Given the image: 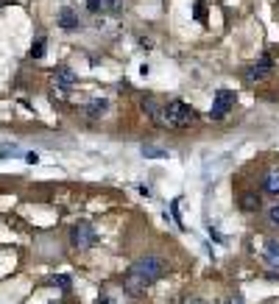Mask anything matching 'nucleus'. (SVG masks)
<instances>
[{
	"label": "nucleus",
	"instance_id": "obj_1",
	"mask_svg": "<svg viewBox=\"0 0 279 304\" xmlns=\"http://www.w3.org/2000/svg\"><path fill=\"white\" fill-rule=\"evenodd\" d=\"M162 276H165V260L157 257V254H148V257H140L126 271V276H123V290L137 299V296H142L154 282H159Z\"/></svg>",
	"mask_w": 279,
	"mask_h": 304
},
{
	"label": "nucleus",
	"instance_id": "obj_2",
	"mask_svg": "<svg viewBox=\"0 0 279 304\" xmlns=\"http://www.w3.org/2000/svg\"><path fill=\"white\" fill-rule=\"evenodd\" d=\"M190 120H195V109L187 106L185 100H170V104L159 106V115H157V123L168 129H179V126H187Z\"/></svg>",
	"mask_w": 279,
	"mask_h": 304
},
{
	"label": "nucleus",
	"instance_id": "obj_3",
	"mask_svg": "<svg viewBox=\"0 0 279 304\" xmlns=\"http://www.w3.org/2000/svg\"><path fill=\"white\" fill-rule=\"evenodd\" d=\"M95 240H98V235H95L92 223H87V220H79V223L70 229V243H73V248H90V246H95Z\"/></svg>",
	"mask_w": 279,
	"mask_h": 304
},
{
	"label": "nucleus",
	"instance_id": "obj_4",
	"mask_svg": "<svg viewBox=\"0 0 279 304\" xmlns=\"http://www.w3.org/2000/svg\"><path fill=\"white\" fill-rule=\"evenodd\" d=\"M235 100H237V95L232 92V89H218V92H215V100H212L210 117H212V120H223V117L232 112Z\"/></svg>",
	"mask_w": 279,
	"mask_h": 304
},
{
	"label": "nucleus",
	"instance_id": "obj_5",
	"mask_svg": "<svg viewBox=\"0 0 279 304\" xmlns=\"http://www.w3.org/2000/svg\"><path fill=\"white\" fill-rule=\"evenodd\" d=\"M271 70H274V62H271V59H260L257 64H251V67L246 70V81H248V84H254V81L271 75Z\"/></svg>",
	"mask_w": 279,
	"mask_h": 304
},
{
	"label": "nucleus",
	"instance_id": "obj_6",
	"mask_svg": "<svg viewBox=\"0 0 279 304\" xmlns=\"http://www.w3.org/2000/svg\"><path fill=\"white\" fill-rule=\"evenodd\" d=\"M53 84H56L59 89H73V84H75L73 70H67V67H56V70H53Z\"/></svg>",
	"mask_w": 279,
	"mask_h": 304
},
{
	"label": "nucleus",
	"instance_id": "obj_7",
	"mask_svg": "<svg viewBox=\"0 0 279 304\" xmlns=\"http://www.w3.org/2000/svg\"><path fill=\"white\" fill-rule=\"evenodd\" d=\"M59 26H62L64 31H75V28L81 26V22H79V14H75L70 6H64V9L59 11Z\"/></svg>",
	"mask_w": 279,
	"mask_h": 304
},
{
	"label": "nucleus",
	"instance_id": "obj_8",
	"mask_svg": "<svg viewBox=\"0 0 279 304\" xmlns=\"http://www.w3.org/2000/svg\"><path fill=\"white\" fill-rule=\"evenodd\" d=\"M263 260L268 262V265L279 268V240H274V237H268L263 246Z\"/></svg>",
	"mask_w": 279,
	"mask_h": 304
},
{
	"label": "nucleus",
	"instance_id": "obj_9",
	"mask_svg": "<svg viewBox=\"0 0 279 304\" xmlns=\"http://www.w3.org/2000/svg\"><path fill=\"white\" fill-rule=\"evenodd\" d=\"M106 112H109V100H92V104H87L84 106V115L87 117H92V120H98V117H104Z\"/></svg>",
	"mask_w": 279,
	"mask_h": 304
},
{
	"label": "nucleus",
	"instance_id": "obj_10",
	"mask_svg": "<svg viewBox=\"0 0 279 304\" xmlns=\"http://www.w3.org/2000/svg\"><path fill=\"white\" fill-rule=\"evenodd\" d=\"M240 210H246V212H257V210H260V195H254V193H243V195H240Z\"/></svg>",
	"mask_w": 279,
	"mask_h": 304
},
{
	"label": "nucleus",
	"instance_id": "obj_11",
	"mask_svg": "<svg viewBox=\"0 0 279 304\" xmlns=\"http://www.w3.org/2000/svg\"><path fill=\"white\" fill-rule=\"evenodd\" d=\"M265 190L279 195V170H271V173H268V179H265Z\"/></svg>",
	"mask_w": 279,
	"mask_h": 304
},
{
	"label": "nucleus",
	"instance_id": "obj_12",
	"mask_svg": "<svg viewBox=\"0 0 279 304\" xmlns=\"http://www.w3.org/2000/svg\"><path fill=\"white\" fill-rule=\"evenodd\" d=\"M45 37H39V39H34V45H31V56L34 59H42L45 56Z\"/></svg>",
	"mask_w": 279,
	"mask_h": 304
},
{
	"label": "nucleus",
	"instance_id": "obj_13",
	"mask_svg": "<svg viewBox=\"0 0 279 304\" xmlns=\"http://www.w3.org/2000/svg\"><path fill=\"white\" fill-rule=\"evenodd\" d=\"M142 112H148V117H151V120H157V115H159V106L154 104L151 98H148V100H142Z\"/></svg>",
	"mask_w": 279,
	"mask_h": 304
},
{
	"label": "nucleus",
	"instance_id": "obj_14",
	"mask_svg": "<svg viewBox=\"0 0 279 304\" xmlns=\"http://www.w3.org/2000/svg\"><path fill=\"white\" fill-rule=\"evenodd\" d=\"M142 157H148V159H165V157H168V151H159V148H142Z\"/></svg>",
	"mask_w": 279,
	"mask_h": 304
},
{
	"label": "nucleus",
	"instance_id": "obj_15",
	"mask_svg": "<svg viewBox=\"0 0 279 304\" xmlns=\"http://www.w3.org/2000/svg\"><path fill=\"white\" fill-rule=\"evenodd\" d=\"M193 11H195V20H198V22H207V6L201 3V0H195Z\"/></svg>",
	"mask_w": 279,
	"mask_h": 304
},
{
	"label": "nucleus",
	"instance_id": "obj_16",
	"mask_svg": "<svg viewBox=\"0 0 279 304\" xmlns=\"http://www.w3.org/2000/svg\"><path fill=\"white\" fill-rule=\"evenodd\" d=\"M100 9H104V0H87V11L95 14V11H100Z\"/></svg>",
	"mask_w": 279,
	"mask_h": 304
},
{
	"label": "nucleus",
	"instance_id": "obj_17",
	"mask_svg": "<svg viewBox=\"0 0 279 304\" xmlns=\"http://www.w3.org/2000/svg\"><path fill=\"white\" fill-rule=\"evenodd\" d=\"M53 285H59L62 290L70 288V276H53Z\"/></svg>",
	"mask_w": 279,
	"mask_h": 304
},
{
	"label": "nucleus",
	"instance_id": "obj_18",
	"mask_svg": "<svg viewBox=\"0 0 279 304\" xmlns=\"http://www.w3.org/2000/svg\"><path fill=\"white\" fill-rule=\"evenodd\" d=\"M268 218H271V223H276V226H279V204H274V207L268 210Z\"/></svg>",
	"mask_w": 279,
	"mask_h": 304
},
{
	"label": "nucleus",
	"instance_id": "obj_19",
	"mask_svg": "<svg viewBox=\"0 0 279 304\" xmlns=\"http://www.w3.org/2000/svg\"><path fill=\"white\" fill-rule=\"evenodd\" d=\"M98 304H115V299H112V296H106V293H104V296H100V299H98Z\"/></svg>",
	"mask_w": 279,
	"mask_h": 304
},
{
	"label": "nucleus",
	"instance_id": "obj_20",
	"mask_svg": "<svg viewBox=\"0 0 279 304\" xmlns=\"http://www.w3.org/2000/svg\"><path fill=\"white\" fill-rule=\"evenodd\" d=\"M26 162H31V165H37V162H39V157H37V154H26Z\"/></svg>",
	"mask_w": 279,
	"mask_h": 304
},
{
	"label": "nucleus",
	"instance_id": "obj_21",
	"mask_svg": "<svg viewBox=\"0 0 279 304\" xmlns=\"http://www.w3.org/2000/svg\"><path fill=\"white\" fill-rule=\"evenodd\" d=\"M226 304H243V296H237V293H235V296H229V301H226Z\"/></svg>",
	"mask_w": 279,
	"mask_h": 304
},
{
	"label": "nucleus",
	"instance_id": "obj_22",
	"mask_svg": "<svg viewBox=\"0 0 279 304\" xmlns=\"http://www.w3.org/2000/svg\"><path fill=\"white\" fill-rule=\"evenodd\" d=\"M195 304H204V301H195Z\"/></svg>",
	"mask_w": 279,
	"mask_h": 304
}]
</instances>
